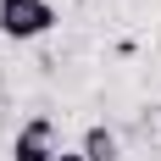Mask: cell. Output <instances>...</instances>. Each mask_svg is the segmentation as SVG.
<instances>
[{
    "label": "cell",
    "instance_id": "6da1fadb",
    "mask_svg": "<svg viewBox=\"0 0 161 161\" xmlns=\"http://www.w3.org/2000/svg\"><path fill=\"white\" fill-rule=\"evenodd\" d=\"M61 17H56V6L50 0H0V33L6 39H45L50 28H56Z\"/></svg>",
    "mask_w": 161,
    "mask_h": 161
},
{
    "label": "cell",
    "instance_id": "3957f363",
    "mask_svg": "<svg viewBox=\"0 0 161 161\" xmlns=\"http://www.w3.org/2000/svg\"><path fill=\"white\" fill-rule=\"evenodd\" d=\"M78 156H83V161H122V145H117V133L106 128V122H95V128H83Z\"/></svg>",
    "mask_w": 161,
    "mask_h": 161
},
{
    "label": "cell",
    "instance_id": "277c9868",
    "mask_svg": "<svg viewBox=\"0 0 161 161\" xmlns=\"http://www.w3.org/2000/svg\"><path fill=\"white\" fill-rule=\"evenodd\" d=\"M50 161H83V156H78V150H56Z\"/></svg>",
    "mask_w": 161,
    "mask_h": 161
},
{
    "label": "cell",
    "instance_id": "7a4b0ae2",
    "mask_svg": "<svg viewBox=\"0 0 161 161\" xmlns=\"http://www.w3.org/2000/svg\"><path fill=\"white\" fill-rule=\"evenodd\" d=\"M56 150L61 145H56V122L50 117H28L11 139V161H50Z\"/></svg>",
    "mask_w": 161,
    "mask_h": 161
}]
</instances>
